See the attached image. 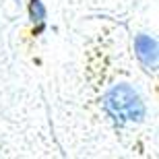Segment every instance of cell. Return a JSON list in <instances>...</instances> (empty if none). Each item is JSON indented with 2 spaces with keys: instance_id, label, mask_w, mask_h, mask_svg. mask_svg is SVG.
Instances as JSON below:
<instances>
[{
  "instance_id": "cell-1",
  "label": "cell",
  "mask_w": 159,
  "mask_h": 159,
  "mask_svg": "<svg viewBox=\"0 0 159 159\" xmlns=\"http://www.w3.org/2000/svg\"><path fill=\"white\" fill-rule=\"evenodd\" d=\"M103 110L110 114V118L118 126L141 122L145 118V103H143L141 95L126 83L114 85L103 95Z\"/></svg>"
},
{
  "instance_id": "cell-2",
  "label": "cell",
  "mask_w": 159,
  "mask_h": 159,
  "mask_svg": "<svg viewBox=\"0 0 159 159\" xmlns=\"http://www.w3.org/2000/svg\"><path fill=\"white\" fill-rule=\"evenodd\" d=\"M134 52H136V58L143 62V66L147 70H155L157 68V41L151 35H147V33L136 35Z\"/></svg>"
},
{
  "instance_id": "cell-3",
  "label": "cell",
  "mask_w": 159,
  "mask_h": 159,
  "mask_svg": "<svg viewBox=\"0 0 159 159\" xmlns=\"http://www.w3.org/2000/svg\"><path fill=\"white\" fill-rule=\"evenodd\" d=\"M29 17H31V21H35V23H43V19H46V6H43L41 0H31Z\"/></svg>"
}]
</instances>
